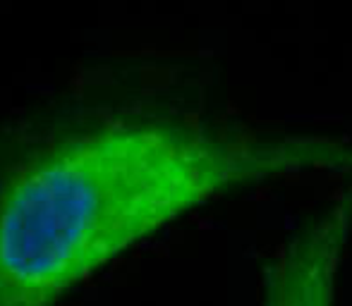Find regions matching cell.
Instances as JSON below:
<instances>
[{"mask_svg":"<svg viewBox=\"0 0 352 306\" xmlns=\"http://www.w3.org/2000/svg\"><path fill=\"white\" fill-rule=\"evenodd\" d=\"M352 177V139L103 115L0 158V306H58L206 201L299 175Z\"/></svg>","mask_w":352,"mask_h":306,"instance_id":"obj_1","label":"cell"},{"mask_svg":"<svg viewBox=\"0 0 352 306\" xmlns=\"http://www.w3.org/2000/svg\"><path fill=\"white\" fill-rule=\"evenodd\" d=\"M343 253L321 240L283 242L261 270L259 306H336Z\"/></svg>","mask_w":352,"mask_h":306,"instance_id":"obj_2","label":"cell"}]
</instances>
